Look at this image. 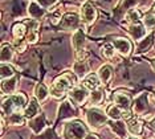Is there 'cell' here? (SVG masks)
<instances>
[{
  "instance_id": "25",
  "label": "cell",
  "mask_w": 155,
  "mask_h": 139,
  "mask_svg": "<svg viewBox=\"0 0 155 139\" xmlns=\"http://www.w3.org/2000/svg\"><path fill=\"white\" fill-rule=\"evenodd\" d=\"M73 72L76 73V76L78 78H82L87 72V64L84 61V60H78V61H76L74 65H73Z\"/></svg>"
},
{
  "instance_id": "41",
  "label": "cell",
  "mask_w": 155,
  "mask_h": 139,
  "mask_svg": "<svg viewBox=\"0 0 155 139\" xmlns=\"http://www.w3.org/2000/svg\"><path fill=\"white\" fill-rule=\"evenodd\" d=\"M153 127H154V129H155V121H154V122H153Z\"/></svg>"
},
{
  "instance_id": "5",
  "label": "cell",
  "mask_w": 155,
  "mask_h": 139,
  "mask_svg": "<svg viewBox=\"0 0 155 139\" xmlns=\"http://www.w3.org/2000/svg\"><path fill=\"white\" fill-rule=\"evenodd\" d=\"M96 19H97L96 7L89 2L84 3L82 7H81V20L89 25V24H93L96 21Z\"/></svg>"
},
{
  "instance_id": "17",
  "label": "cell",
  "mask_w": 155,
  "mask_h": 139,
  "mask_svg": "<svg viewBox=\"0 0 155 139\" xmlns=\"http://www.w3.org/2000/svg\"><path fill=\"white\" fill-rule=\"evenodd\" d=\"M29 127L35 134H40L45 127V117L43 114H38L37 117H35L33 119L29 121Z\"/></svg>"
},
{
  "instance_id": "31",
  "label": "cell",
  "mask_w": 155,
  "mask_h": 139,
  "mask_svg": "<svg viewBox=\"0 0 155 139\" xmlns=\"http://www.w3.org/2000/svg\"><path fill=\"white\" fill-rule=\"evenodd\" d=\"M125 16H126V20H127L129 23H131V24H137V23L139 21V19H140V13H139V11H138V9H135V8L130 9Z\"/></svg>"
},
{
  "instance_id": "36",
  "label": "cell",
  "mask_w": 155,
  "mask_h": 139,
  "mask_svg": "<svg viewBox=\"0 0 155 139\" xmlns=\"http://www.w3.org/2000/svg\"><path fill=\"white\" fill-rule=\"evenodd\" d=\"M37 3L40 4L43 8L48 9V8H52L53 5H56L58 3V0H37Z\"/></svg>"
},
{
  "instance_id": "9",
  "label": "cell",
  "mask_w": 155,
  "mask_h": 139,
  "mask_svg": "<svg viewBox=\"0 0 155 139\" xmlns=\"http://www.w3.org/2000/svg\"><path fill=\"white\" fill-rule=\"evenodd\" d=\"M133 110L134 113L139 114V115H143V114L147 113L149 110V103H147V93H142L140 95L135 98L133 105Z\"/></svg>"
},
{
  "instance_id": "26",
  "label": "cell",
  "mask_w": 155,
  "mask_h": 139,
  "mask_svg": "<svg viewBox=\"0 0 155 139\" xmlns=\"http://www.w3.org/2000/svg\"><path fill=\"white\" fill-rule=\"evenodd\" d=\"M48 95H49V90L47 89V86L44 84H37L36 88H35V97L40 102H43L48 98Z\"/></svg>"
},
{
  "instance_id": "1",
  "label": "cell",
  "mask_w": 155,
  "mask_h": 139,
  "mask_svg": "<svg viewBox=\"0 0 155 139\" xmlns=\"http://www.w3.org/2000/svg\"><path fill=\"white\" fill-rule=\"evenodd\" d=\"M73 84H74V78L70 77V74H62L54 80L51 88V95H53L54 98H61Z\"/></svg>"
},
{
  "instance_id": "24",
  "label": "cell",
  "mask_w": 155,
  "mask_h": 139,
  "mask_svg": "<svg viewBox=\"0 0 155 139\" xmlns=\"http://www.w3.org/2000/svg\"><path fill=\"white\" fill-rule=\"evenodd\" d=\"M111 76H113V68L110 65H104V66L100 68V70H98V77H100L102 84L109 82Z\"/></svg>"
},
{
  "instance_id": "8",
  "label": "cell",
  "mask_w": 155,
  "mask_h": 139,
  "mask_svg": "<svg viewBox=\"0 0 155 139\" xmlns=\"http://www.w3.org/2000/svg\"><path fill=\"white\" fill-rule=\"evenodd\" d=\"M87 89L86 88H82V86H76L73 89L69 90V97L74 103L77 105H81V103L85 102V99L87 98Z\"/></svg>"
},
{
  "instance_id": "38",
  "label": "cell",
  "mask_w": 155,
  "mask_h": 139,
  "mask_svg": "<svg viewBox=\"0 0 155 139\" xmlns=\"http://www.w3.org/2000/svg\"><path fill=\"white\" fill-rule=\"evenodd\" d=\"M84 139H100V138H98L96 134H87V135H86V137L84 138Z\"/></svg>"
},
{
  "instance_id": "11",
  "label": "cell",
  "mask_w": 155,
  "mask_h": 139,
  "mask_svg": "<svg viewBox=\"0 0 155 139\" xmlns=\"http://www.w3.org/2000/svg\"><path fill=\"white\" fill-rule=\"evenodd\" d=\"M113 45H114L115 51H118L122 56H129L130 52H131V42L127 38H123V37L114 38L113 40Z\"/></svg>"
},
{
  "instance_id": "7",
  "label": "cell",
  "mask_w": 155,
  "mask_h": 139,
  "mask_svg": "<svg viewBox=\"0 0 155 139\" xmlns=\"http://www.w3.org/2000/svg\"><path fill=\"white\" fill-rule=\"evenodd\" d=\"M85 41H86L85 32L82 31V28H80V29H77L74 32V35H73V37H72V46H73V49H74V52L77 55H80V53L84 51Z\"/></svg>"
},
{
  "instance_id": "16",
  "label": "cell",
  "mask_w": 155,
  "mask_h": 139,
  "mask_svg": "<svg viewBox=\"0 0 155 139\" xmlns=\"http://www.w3.org/2000/svg\"><path fill=\"white\" fill-rule=\"evenodd\" d=\"M109 126L113 130V133L117 134L119 138H125L126 137V131H127V124L125 122H122L121 119L119 121H110L109 122Z\"/></svg>"
},
{
  "instance_id": "37",
  "label": "cell",
  "mask_w": 155,
  "mask_h": 139,
  "mask_svg": "<svg viewBox=\"0 0 155 139\" xmlns=\"http://www.w3.org/2000/svg\"><path fill=\"white\" fill-rule=\"evenodd\" d=\"M40 139H60V138H58V135H56V133L52 129H48L43 133Z\"/></svg>"
},
{
  "instance_id": "34",
  "label": "cell",
  "mask_w": 155,
  "mask_h": 139,
  "mask_svg": "<svg viewBox=\"0 0 155 139\" xmlns=\"http://www.w3.org/2000/svg\"><path fill=\"white\" fill-rule=\"evenodd\" d=\"M102 99H104V91L102 90H93L90 93V102L94 103V105H98V103L102 102Z\"/></svg>"
},
{
  "instance_id": "39",
  "label": "cell",
  "mask_w": 155,
  "mask_h": 139,
  "mask_svg": "<svg viewBox=\"0 0 155 139\" xmlns=\"http://www.w3.org/2000/svg\"><path fill=\"white\" fill-rule=\"evenodd\" d=\"M153 66H154V69H155V60H153Z\"/></svg>"
},
{
  "instance_id": "13",
  "label": "cell",
  "mask_w": 155,
  "mask_h": 139,
  "mask_svg": "<svg viewBox=\"0 0 155 139\" xmlns=\"http://www.w3.org/2000/svg\"><path fill=\"white\" fill-rule=\"evenodd\" d=\"M129 33L134 40L137 41H142L144 37H146V27L140 23H137V24H131L129 27Z\"/></svg>"
},
{
  "instance_id": "22",
  "label": "cell",
  "mask_w": 155,
  "mask_h": 139,
  "mask_svg": "<svg viewBox=\"0 0 155 139\" xmlns=\"http://www.w3.org/2000/svg\"><path fill=\"white\" fill-rule=\"evenodd\" d=\"M12 36L15 40H21L27 36V25L24 23H17L12 27Z\"/></svg>"
},
{
  "instance_id": "42",
  "label": "cell",
  "mask_w": 155,
  "mask_h": 139,
  "mask_svg": "<svg viewBox=\"0 0 155 139\" xmlns=\"http://www.w3.org/2000/svg\"><path fill=\"white\" fill-rule=\"evenodd\" d=\"M76 2H81V3H82V2H85V0H76Z\"/></svg>"
},
{
  "instance_id": "27",
  "label": "cell",
  "mask_w": 155,
  "mask_h": 139,
  "mask_svg": "<svg viewBox=\"0 0 155 139\" xmlns=\"http://www.w3.org/2000/svg\"><path fill=\"white\" fill-rule=\"evenodd\" d=\"M0 70H2V73H0V77H2V81L7 80V78H11L13 77V68L9 65V64H2V68H0Z\"/></svg>"
},
{
  "instance_id": "2",
  "label": "cell",
  "mask_w": 155,
  "mask_h": 139,
  "mask_svg": "<svg viewBox=\"0 0 155 139\" xmlns=\"http://www.w3.org/2000/svg\"><path fill=\"white\" fill-rule=\"evenodd\" d=\"M107 114L98 109H89L86 111V121L93 129H100L101 126H104L107 122Z\"/></svg>"
},
{
  "instance_id": "10",
  "label": "cell",
  "mask_w": 155,
  "mask_h": 139,
  "mask_svg": "<svg viewBox=\"0 0 155 139\" xmlns=\"http://www.w3.org/2000/svg\"><path fill=\"white\" fill-rule=\"evenodd\" d=\"M45 13H47V9L38 4L37 0H33V2L29 3V5H28V15H29L31 19L38 21L45 16Z\"/></svg>"
},
{
  "instance_id": "32",
  "label": "cell",
  "mask_w": 155,
  "mask_h": 139,
  "mask_svg": "<svg viewBox=\"0 0 155 139\" xmlns=\"http://www.w3.org/2000/svg\"><path fill=\"white\" fill-rule=\"evenodd\" d=\"M142 21H143V25L146 27V29H153V28L155 27V15L154 13L144 15Z\"/></svg>"
},
{
  "instance_id": "40",
  "label": "cell",
  "mask_w": 155,
  "mask_h": 139,
  "mask_svg": "<svg viewBox=\"0 0 155 139\" xmlns=\"http://www.w3.org/2000/svg\"><path fill=\"white\" fill-rule=\"evenodd\" d=\"M153 13H154V15H155V5H154V8H153Z\"/></svg>"
},
{
  "instance_id": "20",
  "label": "cell",
  "mask_w": 155,
  "mask_h": 139,
  "mask_svg": "<svg viewBox=\"0 0 155 139\" xmlns=\"http://www.w3.org/2000/svg\"><path fill=\"white\" fill-rule=\"evenodd\" d=\"M9 99H11L13 108H15V111H17V110H21L24 108H27L25 103H27V98L24 94H12L9 95Z\"/></svg>"
},
{
  "instance_id": "33",
  "label": "cell",
  "mask_w": 155,
  "mask_h": 139,
  "mask_svg": "<svg viewBox=\"0 0 155 139\" xmlns=\"http://www.w3.org/2000/svg\"><path fill=\"white\" fill-rule=\"evenodd\" d=\"M153 35H150V36H147V37H144L142 41H139V45H138V52H144L146 49H149L150 48V45L153 44Z\"/></svg>"
},
{
  "instance_id": "6",
  "label": "cell",
  "mask_w": 155,
  "mask_h": 139,
  "mask_svg": "<svg viewBox=\"0 0 155 139\" xmlns=\"http://www.w3.org/2000/svg\"><path fill=\"white\" fill-rule=\"evenodd\" d=\"M142 2L143 0H121L118 7L114 9V16L117 17V20H121L123 15H126L130 9H133L134 7L140 4Z\"/></svg>"
},
{
  "instance_id": "18",
  "label": "cell",
  "mask_w": 155,
  "mask_h": 139,
  "mask_svg": "<svg viewBox=\"0 0 155 139\" xmlns=\"http://www.w3.org/2000/svg\"><path fill=\"white\" fill-rule=\"evenodd\" d=\"M16 86H17L16 77H11V78H7V80L2 81V91L5 93V94H12L16 90Z\"/></svg>"
},
{
  "instance_id": "28",
  "label": "cell",
  "mask_w": 155,
  "mask_h": 139,
  "mask_svg": "<svg viewBox=\"0 0 155 139\" xmlns=\"http://www.w3.org/2000/svg\"><path fill=\"white\" fill-rule=\"evenodd\" d=\"M24 121H25V117H24V114H20V113H12L11 115L8 117V122L11 124H15V126H17V124H24Z\"/></svg>"
},
{
  "instance_id": "30",
  "label": "cell",
  "mask_w": 155,
  "mask_h": 139,
  "mask_svg": "<svg viewBox=\"0 0 155 139\" xmlns=\"http://www.w3.org/2000/svg\"><path fill=\"white\" fill-rule=\"evenodd\" d=\"M102 55H104L106 58H113L115 56V48L113 45V42H106L102 46Z\"/></svg>"
},
{
  "instance_id": "19",
  "label": "cell",
  "mask_w": 155,
  "mask_h": 139,
  "mask_svg": "<svg viewBox=\"0 0 155 139\" xmlns=\"http://www.w3.org/2000/svg\"><path fill=\"white\" fill-rule=\"evenodd\" d=\"M13 53H15L13 46H11L9 44H3V46H2V55H0L2 64H8L9 61H11V60L13 58Z\"/></svg>"
},
{
  "instance_id": "3",
  "label": "cell",
  "mask_w": 155,
  "mask_h": 139,
  "mask_svg": "<svg viewBox=\"0 0 155 139\" xmlns=\"http://www.w3.org/2000/svg\"><path fill=\"white\" fill-rule=\"evenodd\" d=\"M65 135L66 139H84L87 134L85 126L78 121H74L68 123V126L65 127Z\"/></svg>"
},
{
  "instance_id": "35",
  "label": "cell",
  "mask_w": 155,
  "mask_h": 139,
  "mask_svg": "<svg viewBox=\"0 0 155 139\" xmlns=\"http://www.w3.org/2000/svg\"><path fill=\"white\" fill-rule=\"evenodd\" d=\"M27 44H28V42H27V41H24L23 38H21V40H15V42H13V49H15L16 52L21 53V52L25 51Z\"/></svg>"
},
{
  "instance_id": "23",
  "label": "cell",
  "mask_w": 155,
  "mask_h": 139,
  "mask_svg": "<svg viewBox=\"0 0 155 139\" xmlns=\"http://www.w3.org/2000/svg\"><path fill=\"white\" fill-rule=\"evenodd\" d=\"M126 124H127V130L130 131V134H133V135H139L140 133H142V129H143L142 122H140V121H138L137 118H130Z\"/></svg>"
},
{
  "instance_id": "43",
  "label": "cell",
  "mask_w": 155,
  "mask_h": 139,
  "mask_svg": "<svg viewBox=\"0 0 155 139\" xmlns=\"http://www.w3.org/2000/svg\"><path fill=\"white\" fill-rule=\"evenodd\" d=\"M31 2H33V0H31Z\"/></svg>"
},
{
  "instance_id": "21",
  "label": "cell",
  "mask_w": 155,
  "mask_h": 139,
  "mask_svg": "<svg viewBox=\"0 0 155 139\" xmlns=\"http://www.w3.org/2000/svg\"><path fill=\"white\" fill-rule=\"evenodd\" d=\"M100 82H101V80H100V77H98V74H89V76L84 80V88L93 91L98 88Z\"/></svg>"
},
{
  "instance_id": "29",
  "label": "cell",
  "mask_w": 155,
  "mask_h": 139,
  "mask_svg": "<svg viewBox=\"0 0 155 139\" xmlns=\"http://www.w3.org/2000/svg\"><path fill=\"white\" fill-rule=\"evenodd\" d=\"M107 117L110 118L111 121H119L121 119V109L118 108L117 105H113V106H110V108L107 109Z\"/></svg>"
},
{
  "instance_id": "4",
  "label": "cell",
  "mask_w": 155,
  "mask_h": 139,
  "mask_svg": "<svg viewBox=\"0 0 155 139\" xmlns=\"http://www.w3.org/2000/svg\"><path fill=\"white\" fill-rule=\"evenodd\" d=\"M80 23L81 17L74 12H68L62 16L61 21H60V28L64 31H77L80 29Z\"/></svg>"
},
{
  "instance_id": "14",
  "label": "cell",
  "mask_w": 155,
  "mask_h": 139,
  "mask_svg": "<svg viewBox=\"0 0 155 139\" xmlns=\"http://www.w3.org/2000/svg\"><path fill=\"white\" fill-rule=\"evenodd\" d=\"M38 99L37 98H31L29 103L27 105V108L24 109V117L28 119H33L35 117L38 115V110H40V106L37 103Z\"/></svg>"
},
{
  "instance_id": "12",
  "label": "cell",
  "mask_w": 155,
  "mask_h": 139,
  "mask_svg": "<svg viewBox=\"0 0 155 139\" xmlns=\"http://www.w3.org/2000/svg\"><path fill=\"white\" fill-rule=\"evenodd\" d=\"M77 115V110L73 108V105L69 101H65L60 105L58 108V119H65V118H72Z\"/></svg>"
},
{
  "instance_id": "15",
  "label": "cell",
  "mask_w": 155,
  "mask_h": 139,
  "mask_svg": "<svg viewBox=\"0 0 155 139\" xmlns=\"http://www.w3.org/2000/svg\"><path fill=\"white\" fill-rule=\"evenodd\" d=\"M114 102L121 110H129L130 106H131V99H130V97L122 91H118L114 94Z\"/></svg>"
}]
</instances>
